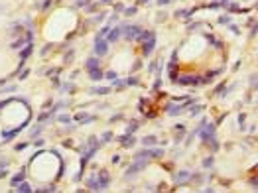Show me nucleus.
I'll list each match as a JSON object with an SVG mask.
<instances>
[{"label": "nucleus", "instance_id": "nucleus-32", "mask_svg": "<svg viewBox=\"0 0 258 193\" xmlns=\"http://www.w3.org/2000/svg\"><path fill=\"white\" fill-rule=\"evenodd\" d=\"M229 22V16H223V18H219V24H227Z\"/></svg>", "mask_w": 258, "mask_h": 193}, {"label": "nucleus", "instance_id": "nucleus-35", "mask_svg": "<svg viewBox=\"0 0 258 193\" xmlns=\"http://www.w3.org/2000/svg\"><path fill=\"white\" fill-rule=\"evenodd\" d=\"M4 175H6V171H4V170H0V177H4Z\"/></svg>", "mask_w": 258, "mask_h": 193}, {"label": "nucleus", "instance_id": "nucleus-18", "mask_svg": "<svg viewBox=\"0 0 258 193\" xmlns=\"http://www.w3.org/2000/svg\"><path fill=\"white\" fill-rule=\"evenodd\" d=\"M164 156V150L162 148H154V150H150V158H162Z\"/></svg>", "mask_w": 258, "mask_h": 193}, {"label": "nucleus", "instance_id": "nucleus-25", "mask_svg": "<svg viewBox=\"0 0 258 193\" xmlns=\"http://www.w3.org/2000/svg\"><path fill=\"white\" fill-rule=\"evenodd\" d=\"M201 108H205V106H201V104H195V106L191 108V114H197L199 110H201Z\"/></svg>", "mask_w": 258, "mask_h": 193}, {"label": "nucleus", "instance_id": "nucleus-7", "mask_svg": "<svg viewBox=\"0 0 258 193\" xmlns=\"http://www.w3.org/2000/svg\"><path fill=\"white\" fill-rule=\"evenodd\" d=\"M120 144H122L124 148H130V146H134V144H136V138H134V136H130V134H126V136H120Z\"/></svg>", "mask_w": 258, "mask_h": 193}, {"label": "nucleus", "instance_id": "nucleus-29", "mask_svg": "<svg viewBox=\"0 0 258 193\" xmlns=\"http://www.w3.org/2000/svg\"><path fill=\"white\" fill-rule=\"evenodd\" d=\"M211 164H213V158H207V160H205V162H203V166H205V168H209Z\"/></svg>", "mask_w": 258, "mask_h": 193}, {"label": "nucleus", "instance_id": "nucleus-12", "mask_svg": "<svg viewBox=\"0 0 258 193\" xmlns=\"http://www.w3.org/2000/svg\"><path fill=\"white\" fill-rule=\"evenodd\" d=\"M87 187H89L91 191H101V187H99V179H97V177H89V179H87Z\"/></svg>", "mask_w": 258, "mask_h": 193}, {"label": "nucleus", "instance_id": "nucleus-3", "mask_svg": "<svg viewBox=\"0 0 258 193\" xmlns=\"http://www.w3.org/2000/svg\"><path fill=\"white\" fill-rule=\"evenodd\" d=\"M109 51V42L102 38H95V53L97 55H104Z\"/></svg>", "mask_w": 258, "mask_h": 193}, {"label": "nucleus", "instance_id": "nucleus-22", "mask_svg": "<svg viewBox=\"0 0 258 193\" xmlns=\"http://www.w3.org/2000/svg\"><path fill=\"white\" fill-rule=\"evenodd\" d=\"M114 87H118V89H120V87H126V79H114Z\"/></svg>", "mask_w": 258, "mask_h": 193}, {"label": "nucleus", "instance_id": "nucleus-8", "mask_svg": "<svg viewBox=\"0 0 258 193\" xmlns=\"http://www.w3.org/2000/svg\"><path fill=\"white\" fill-rule=\"evenodd\" d=\"M152 38H156V34H154V32H140V34L136 35V40H138L140 44H144V42L152 40Z\"/></svg>", "mask_w": 258, "mask_h": 193}, {"label": "nucleus", "instance_id": "nucleus-1", "mask_svg": "<svg viewBox=\"0 0 258 193\" xmlns=\"http://www.w3.org/2000/svg\"><path fill=\"white\" fill-rule=\"evenodd\" d=\"M201 142L203 144H207L209 140H213V134H215V124H201Z\"/></svg>", "mask_w": 258, "mask_h": 193}, {"label": "nucleus", "instance_id": "nucleus-17", "mask_svg": "<svg viewBox=\"0 0 258 193\" xmlns=\"http://www.w3.org/2000/svg\"><path fill=\"white\" fill-rule=\"evenodd\" d=\"M156 142H158V138H156V136H146L144 140H142V144H144V146H154Z\"/></svg>", "mask_w": 258, "mask_h": 193}, {"label": "nucleus", "instance_id": "nucleus-11", "mask_svg": "<svg viewBox=\"0 0 258 193\" xmlns=\"http://www.w3.org/2000/svg\"><path fill=\"white\" fill-rule=\"evenodd\" d=\"M154 46H156V38H152V40H148V42H144V47H142V53L144 55H148L152 49H154Z\"/></svg>", "mask_w": 258, "mask_h": 193}, {"label": "nucleus", "instance_id": "nucleus-28", "mask_svg": "<svg viewBox=\"0 0 258 193\" xmlns=\"http://www.w3.org/2000/svg\"><path fill=\"white\" fill-rule=\"evenodd\" d=\"M69 120H71V118H69L67 114H63V116H59V122H69Z\"/></svg>", "mask_w": 258, "mask_h": 193}, {"label": "nucleus", "instance_id": "nucleus-30", "mask_svg": "<svg viewBox=\"0 0 258 193\" xmlns=\"http://www.w3.org/2000/svg\"><path fill=\"white\" fill-rule=\"evenodd\" d=\"M71 57H73V51H69L67 55H65V63H71Z\"/></svg>", "mask_w": 258, "mask_h": 193}, {"label": "nucleus", "instance_id": "nucleus-9", "mask_svg": "<svg viewBox=\"0 0 258 193\" xmlns=\"http://www.w3.org/2000/svg\"><path fill=\"white\" fill-rule=\"evenodd\" d=\"M32 51H34V46H32V44H30V46H28V47H24L22 51H20V67H22V65H24V61H26V57L30 55Z\"/></svg>", "mask_w": 258, "mask_h": 193}, {"label": "nucleus", "instance_id": "nucleus-16", "mask_svg": "<svg viewBox=\"0 0 258 193\" xmlns=\"http://www.w3.org/2000/svg\"><path fill=\"white\" fill-rule=\"evenodd\" d=\"M189 177H191V171H181V173H177V175H175V181L181 183L183 179H189Z\"/></svg>", "mask_w": 258, "mask_h": 193}, {"label": "nucleus", "instance_id": "nucleus-5", "mask_svg": "<svg viewBox=\"0 0 258 193\" xmlns=\"http://www.w3.org/2000/svg\"><path fill=\"white\" fill-rule=\"evenodd\" d=\"M97 179H99V187H101V191H102V189H106V187H109V183H111V177H109V173H106V171H99V177H97Z\"/></svg>", "mask_w": 258, "mask_h": 193}, {"label": "nucleus", "instance_id": "nucleus-26", "mask_svg": "<svg viewBox=\"0 0 258 193\" xmlns=\"http://www.w3.org/2000/svg\"><path fill=\"white\" fill-rule=\"evenodd\" d=\"M124 14H126V16H134V14H136V8H126V10H124Z\"/></svg>", "mask_w": 258, "mask_h": 193}, {"label": "nucleus", "instance_id": "nucleus-33", "mask_svg": "<svg viewBox=\"0 0 258 193\" xmlns=\"http://www.w3.org/2000/svg\"><path fill=\"white\" fill-rule=\"evenodd\" d=\"M169 2H171V0H158V4H160V6H164V4H169Z\"/></svg>", "mask_w": 258, "mask_h": 193}, {"label": "nucleus", "instance_id": "nucleus-4", "mask_svg": "<svg viewBox=\"0 0 258 193\" xmlns=\"http://www.w3.org/2000/svg\"><path fill=\"white\" fill-rule=\"evenodd\" d=\"M120 34H122V26H116V28H111V32L106 34V42L109 44H114L118 38H120Z\"/></svg>", "mask_w": 258, "mask_h": 193}, {"label": "nucleus", "instance_id": "nucleus-37", "mask_svg": "<svg viewBox=\"0 0 258 193\" xmlns=\"http://www.w3.org/2000/svg\"><path fill=\"white\" fill-rule=\"evenodd\" d=\"M102 4H109V2H112V0H101Z\"/></svg>", "mask_w": 258, "mask_h": 193}, {"label": "nucleus", "instance_id": "nucleus-23", "mask_svg": "<svg viewBox=\"0 0 258 193\" xmlns=\"http://www.w3.org/2000/svg\"><path fill=\"white\" fill-rule=\"evenodd\" d=\"M138 126H140V124H138L136 120H132V122H130V128H128V134H132V132H134V130L138 128Z\"/></svg>", "mask_w": 258, "mask_h": 193}, {"label": "nucleus", "instance_id": "nucleus-19", "mask_svg": "<svg viewBox=\"0 0 258 193\" xmlns=\"http://www.w3.org/2000/svg\"><path fill=\"white\" fill-rule=\"evenodd\" d=\"M22 179H24V171H20L16 177H12V187H14V185H18V183L22 181Z\"/></svg>", "mask_w": 258, "mask_h": 193}, {"label": "nucleus", "instance_id": "nucleus-36", "mask_svg": "<svg viewBox=\"0 0 258 193\" xmlns=\"http://www.w3.org/2000/svg\"><path fill=\"white\" fill-rule=\"evenodd\" d=\"M148 0H138V4H146Z\"/></svg>", "mask_w": 258, "mask_h": 193}, {"label": "nucleus", "instance_id": "nucleus-34", "mask_svg": "<svg viewBox=\"0 0 258 193\" xmlns=\"http://www.w3.org/2000/svg\"><path fill=\"white\" fill-rule=\"evenodd\" d=\"M49 4H51V0H45L44 4H42V8H44V10H45V8H47V6H49Z\"/></svg>", "mask_w": 258, "mask_h": 193}, {"label": "nucleus", "instance_id": "nucleus-14", "mask_svg": "<svg viewBox=\"0 0 258 193\" xmlns=\"http://www.w3.org/2000/svg\"><path fill=\"white\" fill-rule=\"evenodd\" d=\"M93 95H109L111 93V87H97V89H93Z\"/></svg>", "mask_w": 258, "mask_h": 193}, {"label": "nucleus", "instance_id": "nucleus-31", "mask_svg": "<svg viewBox=\"0 0 258 193\" xmlns=\"http://www.w3.org/2000/svg\"><path fill=\"white\" fill-rule=\"evenodd\" d=\"M122 10H124L122 4H116V6H114V12H122Z\"/></svg>", "mask_w": 258, "mask_h": 193}, {"label": "nucleus", "instance_id": "nucleus-6", "mask_svg": "<svg viewBox=\"0 0 258 193\" xmlns=\"http://www.w3.org/2000/svg\"><path fill=\"white\" fill-rule=\"evenodd\" d=\"M181 83V85H201L203 79H199V77H195V75H189V77H181V79H177Z\"/></svg>", "mask_w": 258, "mask_h": 193}, {"label": "nucleus", "instance_id": "nucleus-21", "mask_svg": "<svg viewBox=\"0 0 258 193\" xmlns=\"http://www.w3.org/2000/svg\"><path fill=\"white\" fill-rule=\"evenodd\" d=\"M22 44H24V40H16V42H12V49H20L22 47Z\"/></svg>", "mask_w": 258, "mask_h": 193}, {"label": "nucleus", "instance_id": "nucleus-20", "mask_svg": "<svg viewBox=\"0 0 258 193\" xmlns=\"http://www.w3.org/2000/svg\"><path fill=\"white\" fill-rule=\"evenodd\" d=\"M102 77H106L109 81H114V79H116V73H114V71H106V73H104Z\"/></svg>", "mask_w": 258, "mask_h": 193}, {"label": "nucleus", "instance_id": "nucleus-2", "mask_svg": "<svg viewBox=\"0 0 258 193\" xmlns=\"http://www.w3.org/2000/svg\"><path fill=\"white\" fill-rule=\"evenodd\" d=\"M140 32H142L140 26H126V24H122V34L126 35V40H134Z\"/></svg>", "mask_w": 258, "mask_h": 193}, {"label": "nucleus", "instance_id": "nucleus-15", "mask_svg": "<svg viewBox=\"0 0 258 193\" xmlns=\"http://www.w3.org/2000/svg\"><path fill=\"white\" fill-rule=\"evenodd\" d=\"M14 187H16V191H20V193H28V191H32L30 183H20V185H14Z\"/></svg>", "mask_w": 258, "mask_h": 193}, {"label": "nucleus", "instance_id": "nucleus-27", "mask_svg": "<svg viewBox=\"0 0 258 193\" xmlns=\"http://www.w3.org/2000/svg\"><path fill=\"white\" fill-rule=\"evenodd\" d=\"M136 83H138V79H136V77H130V79L126 81V85H136Z\"/></svg>", "mask_w": 258, "mask_h": 193}, {"label": "nucleus", "instance_id": "nucleus-10", "mask_svg": "<svg viewBox=\"0 0 258 193\" xmlns=\"http://www.w3.org/2000/svg\"><path fill=\"white\" fill-rule=\"evenodd\" d=\"M89 79H91V81H101V79H102V71H101L99 67L89 69Z\"/></svg>", "mask_w": 258, "mask_h": 193}, {"label": "nucleus", "instance_id": "nucleus-13", "mask_svg": "<svg viewBox=\"0 0 258 193\" xmlns=\"http://www.w3.org/2000/svg\"><path fill=\"white\" fill-rule=\"evenodd\" d=\"M85 67H87V71H89V69L99 67V59H97V57H89V59H87V63H85Z\"/></svg>", "mask_w": 258, "mask_h": 193}, {"label": "nucleus", "instance_id": "nucleus-24", "mask_svg": "<svg viewBox=\"0 0 258 193\" xmlns=\"http://www.w3.org/2000/svg\"><path fill=\"white\" fill-rule=\"evenodd\" d=\"M112 140V132H104L102 134V142H111Z\"/></svg>", "mask_w": 258, "mask_h": 193}]
</instances>
